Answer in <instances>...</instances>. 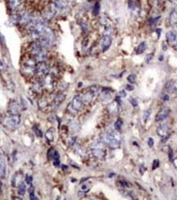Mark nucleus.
<instances>
[{"label": "nucleus", "mask_w": 177, "mask_h": 200, "mask_svg": "<svg viewBox=\"0 0 177 200\" xmlns=\"http://www.w3.org/2000/svg\"><path fill=\"white\" fill-rule=\"evenodd\" d=\"M156 31H157V36H158V37H159V36H160V34H161V33H160V32L161 31V29H157V30Z\"/></svg>", "instance_id": "nucleus-43"}, {"label": "nucleus", "mask_w": 177, "mask_h": 200, "mask_svg": "<svg viewBox=\"0 0 177 200\" xmlns=\"http://www.w3.org/2000/svg\"><path fill=\"white\" fill-rule=\"evenodd\" d=\"M54 153H55V150L53 149H50L49 150V153H48V157H49V158L52 159V158H53V155H54Z\"/></svg>", "instance_id": "nucleus-29"}, {"label": "nucleus", "mask_w": 177, "mask_h": 200, "mask_svg": "<svg viewBox=\"0 0 177 200\" xmlns=\"http://www.w3.org/2000/svg\"><path fill=\"white\" fill-rule=\"evenodd\" d=\"M112 38L111 36H103V40H102V43H101V46H102V49H103V52H105L107 51L110 46H111L112 44Z\"/></svg>", "instance_id": "nucleus-10"}, {"label": "nucleus", "mask_w": 177, "mask_h": 200, "mask_svg": "<svg viewBox=\"0 0 177 200\" xmlns=\"http://www.w3.org/2000/svg\"><path fill=\"white\" fill-rule=\"evenodd\" d=\"M157 20H158V17L151 18V19H150V24H151V25H154V24L157 21Z\"/></svg>", "instance_id": "nucleus-37"}, {"label": "nucleus", "mask_w": 177, "mask_h": 200, "mask_svg": "<svg viewBox=\"0 0 177 200\" xmlns=\"http://www.w3.org/2000/svg\"><path fill=\"white\" fill-rule=\"evenodd\" d=\"M130 103H132V105H133L134 107H136L137 104H138V103H137V100H136L135 98H133L130 99Z\"/></svg>", "instance_id": "nucleus-38"}, {"label": "nucleus", "mask_w": 177, "mask_h": 200, "mask_svg": "<svg viewBox=\"0 0 177 200\" xmlns=\"http://www.w3.org/2000/svg\"><path fill=\"white\" fill-rule=\"evenodd\" d=\"M171 87H172V90H173L175 93H177V81H175L173 84H172Z\"/></svg>", "instance_id": "nucleus-35"}, {"label": "nucleus", "mask_w": 177, "mask_h": 200, "mask_svg": "<svg viewBox=\"0 0 177 200\" xmlns=\"http://www.w3.org/2000/svg\"><path fill=\"white\" fill-rule=\"evenodd\" d=\"M126 93L124 90L120 91V93H119V97H126Z\"/></svg>", "instance_id": "nucleus-39"}, {"label": "nucleus", "mask_w": 177, "mask_h": 200, "mask_svg": "<svg viewBox=\"0 0 177 200\" xmlns=\"http://www.w3.org/2000/svg\"><path fill=\"white\" fill-rule=\"evenodd\" d=\"M122 124H123V121H122L121 119H120V118L117 119V121L115 122V125H114V127H115V129H116V130L119 131L121 129Z\"/></svg>", "instance_id": "nucleus-21"}, {"label": "nucleus", "mask_w": 177, "mask_h": 200, "mask_svg": "<svg viewBox=\"0 0 177 200\" xmlns=\"http://www.w3.org/2000/svg\"><path fill=\"white\" fill-rule=\"evenodd\" d=\"M99 11H100V5L98 3H96L94 4V6L93 7V13L94 14V15H98V14L99 13Z\"/></svg>", "instance_id": "nucleus-23"}, {"label": "nucleus", "mask_w": 177, "mask_h": 200, "mask_svg": "<svg viewBox=\"0 0 177 200\" xmlns=\"http://www.w3.org/2000/svg\"><path fill=\"white\" fill-rule=\"evenodd\" d=\"M145 171H146L145 166H143V165H141L140 167V174H141V175H143V173H144Z\"/></svg>", "instance_id": "nucleus-34"}, {"label": "nucleus", "mask_w": 177, "mask_h": 200, "mask_svg": "<svg viewBox=\"0 0 177 200\" xmlns=\"http://www.w3.org/2000/svg\"><path fill=\"white\" fill-rule=\"evenodd\" d=\"M29 192H30V198L32 200H37L38 198H36L35 194V191H34V188L30 187V189H29Z\"/></svg>", "instance_id": "nucleus-24"}, {"label": "nucleus", "mask_w": 177, "mask_h": 200, "mask_svg": "<svg viewBox=\"0 0 177 200\" xmlns=\"http://www.w3.org/2000/svg\"><path fill=\"white\" fill-rule=\"evenodd\" d=\"M75 140H76V138H75V137H72V138H71V139L70 140V141H69V145H70V146L73 145V144H75Z\"/></svg>", "instance_id": "nucleus-36"}, {"label": "nucleus", "mask_w": 177, "mask_h": 200, "mask_svg": "<svg viewBox=\"0 0 177 200\" xmlns=\"http://www.w3.org/2000/svg\"><path fill=\"white\" fill-rule=\"evenodd\" d=\"M169 21H170V24L171 26H175L177 24V10L176 9H174V10L171 12Z\"/></svg>", "instance_id": "nucleus-16"}, {"label": "nucleus", "mask_w": 177, "mask_h": 200, "mask_svg": "<svg viewBox=\"0 0 177 200\" xmlns=\"http://www.w3.org/2000/svg\"><path fill=\"white\" fill-rule=\"evenodd\" d=\"M7 4L11 10L16 11L21 6V0H7Z\"/></svg>", "instance_id": "nucleus-13"}, {"label": "nucleus", "mask_w": 177, "mask_h": 200, "mask_svg": "<svg viewBox=\"0 0 177 200\" xmlns=\"http://www.w3.org/2000/svg\"><path fill=\"white\" fill-rule=\"evenodd\" d=\"M173 163L175 165V166L177 168V158H175V159H173Z\"/></svg>", "instance_id": "nucleus-42"}, {"label": "nucleus", "mask_w": 177, "mask_h": 200, "mask_svg": "<svg viewBox=\"0 0 177 200\" xmlns=\"http://www.w3.org/2000/svg\"><path fill=\"white\" fill-rule=\"evenodd\" d=\"M171 113V109L168 107L162 108L161 110L157 113V115L156 116V121H163L164 119H166L167 117L170 115Z\"/></svg>", "instance_id": "nucleus-7"}, {"label": "nucleus", "mask_w": 177, "mask_h": 200, "mask_svg": "<svg viewBox=\"0 0 177 200\" xmlns=\"http://www.w3.org/2000/svg\"><path fill=\"white\" fill-rule=\"evenodd\" d=\"M8 109L12 115H19V113L21 111V106L17 101H12L9 104Z\"/></svg>", "instance_id": "nucleus-6"}, {"label": "nucleus", "mask_w": 177, "mask_h": 200, "mask_svg": "<svg viewBox=\"0 0 177 200\" xmlns=\"http://www.w3.org/2000/svg\"><path fill=\"white\" fill-rule=\"evenodd\" d=\"M89 90L91 93H93L94 94H96L99 91V88H98V85H92L91 87H89Z\"/></svg>", "instance_id": "nucleus-26"}, {"label": "nucleus", "mask_w": 177, "mask_h": 200, "mask_svg": "<svg viewBox=\"0 0 177 200\" xmlns=\"http://www.w3.org/2000/svg\"><path fill=\"white\" fill-rule=\"evenodd\" d=\"M169 158L170 160H172V158H173V153H172V149L171 148H169Z\"/></svg>", "instance_id": "nucleus-40"}, {"label": "nucleus", "mask_w": 177, "mask_h": 200, "mask_svg": "<svg viewBox=\"0 0 177 200\" xmlns=\"http://www.w3.org/2000/svg\"><path fill=\"white\" fill-rule=\"evenodd\" d=\"M26 187L25 183L21 182L18 184V194L21 195V196H23V195L26 194Z\"/></svg>", "instance_id": "nucleus-19"}, {"label": "nucleus", "mask_w": 177, "mask_h": 200, "mask_svg": "<svg viewBox=\"0 0 177 200\" xmlns=\"http://www.w3.org/2000/svg\"><path fill=\"white\" fill-rule=\"evenodd\" d=\"M83 101L82 98H81V96L80 95H75V96L73 98L72 101H71V103L69 104V106L72 108V110H74L75 112L80 111L83 107Z\"/></svg>", "instance_id": "nucleus-5"}, {"label": "nucleus", "mask_w": 177, "mask_h": 200, "mask_svg": "<svg viewBox=\"0 0 177 200\" xmlns=\"http://www.w3.org/2000/svg\"><path fill=\"white\" fill-rule=\"evenodd\" d=\"M166 37V40L170 44H174V43L177 41V33L174 30H170L167 32Z\"/></svg>", "instance_id": "nucleus-12"}, {"label": "nucleus", "mask_w": 177, "mask_h": 200, "mask_svg": "<svg viewBox=\"0 0 177 200\" xmlns=\"http://www.w3.org/2000/svg\"><path fill=\"white\" fill-rule=\"evenodd\" d=\"M94 94L91 93L89 90L88 92H85L82 96H81V98H82V101L83 103H89L92 101V99L94 98Z\"/></svg>", "instance_id": "nucleus-15"}, {"label": "nucleus", "mask_w": 177, "mask_h": 200, "mask_svg": "<svg viewBox=\"0 0 177 200\" xmlns=\"http://www.w3.org/2000/svg\"><path fill=\"white\" fill-rule=\"evenodd\" d=\"M127 80H128V81L130 82V84H135V81H136V76H135V75H134V74L130 75H129V76L127 77Z\"/></svg>", "instance_id": "nucleus-27"}, {"label": "nucleus", "mask_w": 177, "mask_h": 200, "mask_svg": "<svg viewBox=\"0 0 177 200\" xmlns=\"http://www.w3.org/2000/svg\"><path fill=\"white\" fill-rule=\"evenodd\" d=\"M169 131V126L166 125V124H162L160 126L157 127V134L160 137H166L167 134H168Z\"/></svg>", "instance_id": "nucleus-9"}, {"label": "nucleus", "mask_w": 177, "mask_h": 200, "mask_svg": "<svg viewBox=\"0 0 177 200\" xmlns=\"http://www.w3.org/2000/svg\"><path fill=\"white\" fill-rule=\"evenodd\" d=\"M5 68H6V65L4 64L1 60H0V71H4V70H5Z\"/></svg>", "instance_id": "nucleus-33"}, {"label": "nucleus", "mask_w": 177, "mask_h": 200, "mask_svg": "<svg viewBox=\"0 0 177 200\" xmlns=\"http://www.w3.org/2000/svg\"><path fill=\"white\" fill-rule=\"evenodd\" d=\"M148 144H149V146L150 148H152V146H153V144H154V140H153V139H152V138H149V140H148Z\"/></svg>", "instance_id": "nucleus-32"}, {"label": "nucleus", "mask_w": 177, "mask_h": 200, "mask_svg": "<svg viewBox=\"0 0 177 200\" xmlns=\"http://www.w3.org/2000/svg\"><path fill=\"white\" fill-rule=\"evenodd\" d=\"M34 129H35V131L36 135H37L38 137H40V138H42V137H43V133H42V131H41L38 127H35Z\"/></svg>", "instance_id": "nucleus-28"}, {"label": "nucleus", "mask_w": 177, "mask_h": 200, "mask_svg": "<svg viewBox=\"0 0 177 200\" xmlns=\"http://www.w3.org/2000/svg\"><path fill=\"white\" fill-rule=\"evenodd\" d=\"M32 176L31 175H26V182L28 184H31V182H32Z\"/></svg>", "instance_id": "nucleus-31"}, {"label": "nucleus", "mask_w": 177, "mask_h": 200, "mask_svg": "<svg viewBox=\"0 0 177 200\" xmlns=\"http://www.w3.org/2000/svg\"><path fill=\"white\" fill-rule=\"evenodd\" d=\"M21 122V118L19 115H12L6 117L3 121V125L9 129H14L19 126Z\"/></svg>", "instance_id": "nucleus-3"}, {"label": "nucleus", "mask_w": 177, "mask_h": 200, "mask_svg": "<svg viewBox=\"0 0 177 200\" xmlns=\"http://www.w3.org/2000/svg\"><path fill=\"white\" fill-rule=\"evenodd\" d=\"M6 170L7 165L5 158H4L3 155L0 153V177L4 178L6 176Z\"/></svg>", "instance_id": "nucleus-8"}, {"label": "nucleus", "mask_w": 177, "mask_h": 200, "mask_svg": "<svg viewBox=\"0 0 177 200\" xmlns=\"http://www.w3.org/2000/svg\"><path fill=\"white\" fill-rule=\"evenodd\" d=\"M100 140L104 144L108 145L112 149H117L120 146V135L114 131L104 133L101 135Z\"/></svg>", "instance_id": "nucleus-1"}, {"label": "nucleus", "mask_w": 177, "mask_h": 200, "mask_svg": "<svg viewBox=\"0 0 177 200\" xmlns=\"http://www.w3.org/2000/svg\"><path fill=\"white\" fill-rule=\"evenodd\" d=\"M169 98H170L169 95L166 94L164 95V97H163V99L165 100V101H168V100H169Z\"/></svg>", "instance_id": "nucleus-41"}, {"label": "nucleus", "mask_w": 177, "mask_h": 200, "mask_svg": "<svg viewBox=\"0 0 177 200\" xmlns=\"http://www.w3.org/2000/svg\"><path fill=\"white\" fill-rule=\"evenodd\" d=\"M45 137L46 139L49 140V141H52L54 139V132H53V130L52 129H49L45 133Z\"/></svg>", "instance_id": "nucleus-20"}, {"label": "nucleus", "mask_w": 177, "mask_h": 200, "mask_svg": "<svg viewBox=\"0 0 177 200\" xmlns=\"http://www.w3.org/2000/svg\"><path fill=\"white\" fill-rule=\"evenodd\" d=\"M43 89H44V85H43L42 80H38V81L35 82L32 86V90L37 94L40 93Z\"/></svg>", "instance_id": "nucleus-14"}, {"label": "nucleus", "mask_w": 177, "mask_h": 200, "mask_svg": "<svg viewBox=\"0 0 177 200\" xmlns=\"http://www.w3.org/2000/svg\"><path fill=\"white\" fill-rule=\"evenodd\" d=\"M2 186H3V184L2 181H0V194L2 193Z\"/></svg>", "instance_id": "nucleus-44"}, {"label": "nucleus", "mask_w": 177, "mask_h": 200, "mask_svg": "<svg viewBox=\"0 0 177 200\" xmlns=\"http://www.w3.org/2000/svg\"><path fill=\"white\" fill-rule=\"evenodd\" d=\"M118 105H119V104L117 103V101H115V102L112 103L111 104H109V106H108L109 112L111 113V114H112V115L117 114V112H118Z\"/></svg>", "instance_id": "nucleus-17"}, {"label": "nucleus", "mask_w": 177, "mask_h": 200, "mask_svg": "<svg viewBox=\"0 0 177 200\" xmlns=\"http://www.w3.org/2000/svg\"><path fill=\"white\" fill-rule=\"evenodd\" d=\"M112 33V28L111 26H106V28H105V30L103 31V35L104 36H110L111 35V34Z\"/></svg>", "instance_id": "nucleus-22"}, {"label": "nucleus", "mask_w": 177, "mask_h": 200, "mask_svg": "<svg viewBox=\"0 0 177 200\" xmlns=\"http://www.w3.org/2000/svg\"><path fill=\"white\" fill-rule=\"evenodd\" d=\"M147 49V43L146 42H141L140 44H138V48H137V50H136V53L137 54H141L143 53V52L145 51V49Z\"/></svg>", "instance_id": "nucleus-18"}, {"label": "nucleus", "mask_w": 177, "mask_h": 200, "mask_svg": "<svg viewBox=\"0 0 177 200\" xmlns=\"http://www.w3.org/2000/svg\"><path fill=\"white\" fill-rule=\"evenodd\" d=\"M150 114H151V109H148V110H146V111L144 112V113H143V121L146 122V121H148V119L149 118Z\"/></svg>", "instance_id": "nucleus-25"}, {"label": "nucleus", "mask_w": 177, "mask_h": 200, "mask_svg": "<svg viewBox=\"0 0 177 200\" xmlns=\"http://www.w3.org/2000/svg\"><path fill=\"white\" fill-rule=\"evenodd\" d=\"M103 143L101 142H98L95 143L92 145V154L96 158L98 159H103L105 158L106 156V152H105L104 149H103Z\"/></svg>", "instance_id": "nucleus-2"}, {"label": "nucleus", "mask_w": 177, "mask_h": 200, "mask_svg": "<svg viewBox=\"0 0 177 200\" xmlns=\"http://www.w3.org/2000/svg\"><path fill=\"white\" fill-rule=\"evenodd\" d=\"M50 67L45 61L43 63H38L35 68V74L40 78H44L49 73Z\"/></svg>", "instance_id": "nucleus-4"}, {"label": "nucleus", "mask_w": 177, "mask_h": 200, "mask_svg": "<svg viewBox=\"0 0 177 200\" xmlns=\"http://www.w3.org/2000/svg\"><path fill=\"white\" fill-rule=\"evenodd\" d=\"M158 166H159V161L157 160V159H155V160L153 161V163H152V170L157 169V167H158Z\"/></svg>", "instance_id": "nucleus-30"}, {"label": "nucleus", "mask_w": 177, "mask_h": 200, "mask_svg": "<svg viewBox=\"0 0 177 200\" xmlns=\"http://www.w3.org/2000/svg\"><path fill=\"white\" fill-rule=\"evenodd\" d=\"M65 94L63 93H58L53 98V103H52V106L55 107H57L60 106V104L63 103V102L65 100Z\"/></svg>", "instance_id": "nucleus-11"}]
</instances>
